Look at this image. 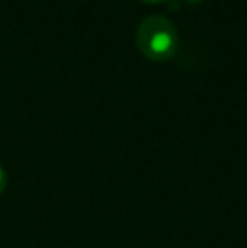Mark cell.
Listing matches in <instances>:
<instances>
[{
	"mask_svg": "<svg viewBox=\"0 0 247 248\" xmlns=\"http://www.w3.org/2000/svg\"><path fill=\"white\" fill-rule=\"evenodd\" d=\"M5 186H7V174L3 170V167L0 166V193L5 189Z\"/></svg>",
	"mask_w": 247,
	"mask_h": 248,
	"instance_id": "cell-2",
	"label": "cell"
},
{
	"mask_svg": "<svg viewBox=\"0 0 247 248\" xmlns=\"http://www.w3.org/2000/svg\"><path fill=\"white\" fill-rule=\"evenodd\" d=\"M185 2H190V3H198V2H201V0H185Z\"/></svg>",
	"mask_w": 247,
	"mask_h": 248,
	"instance_id": "cell-4",
	"label": "cell"
},
{
	"mask_svg": "<svg viewBox=\"0 0 247 248\" xmlns=\"http://www.w3.org/2000/svg\"><path fill=\"white\" fill-rule=\"evenodd\" d=\"M137 47L152 61H166L178 49V32L171 20L163 16H149L139 24Z\"/></svg>",
	"mask_w": 247,
	"mask_h": 248,
	"instance_id": "cell-1",
	"label": "cell"
},
{
	"mask_svg": "<svg viewBox=\"0 0 247 248\" xmlns=\"http://www.w3.org/2000/svg\"><path fill=\"white\" fill-rule=\"evenodd\" d=\"M142 2H149V3H158V2H165V0H142Z\"/></svg>",
	"mask_w": 247,
	"mask_h": 248,
	"instance_id": "cell-3",
	"label": "cell"
}]
</instances>
